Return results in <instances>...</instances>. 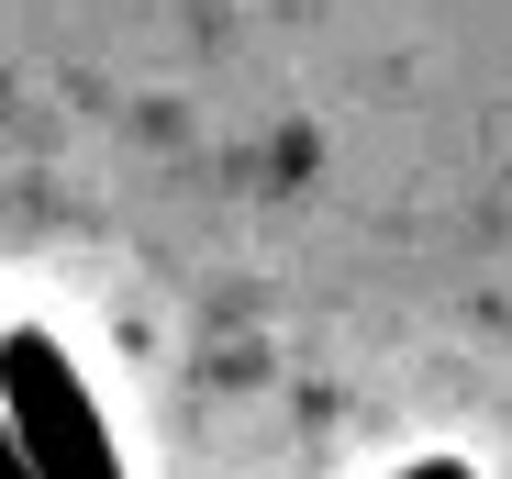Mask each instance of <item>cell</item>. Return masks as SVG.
<instances>
[{
	"mask_svg": "<svg viewBox=\"0 0 512 479\" xmlns=\"http://www.w3.org/2000/svg\"><path fill=\"white\" fill-rule=\"evenodd\" d=\"M401 479H468V468H457V457H423V468H401Z\"/></svg>",
	"mask_w": 512,
	"mask_h": 479,
	"instance_id": "3957f363",
	"label": "cell"
},
{
	"mask_svg": "<svg viewBox=\"0 0 512 479\" xmlns=\"http://www.w3.org/2000/svg\"><path fill=\"white\" fill-rule=\"evenodd\" d=\"M0 402H12V435H23L34 479H123L112 424H101L90 379L67 368L56 335H34V324H23V335H0Z\"/></svg>",
	"mask_w": 512,
	"mask_h": 479,
	"instance_id": "6da1fadb",
	"label": "cell"
},
{
	"mask_svg": "<svg viewBox=\"0 0 512 479\" xmlns=\"http://www.w3.org/2000/svg\"><path fill=\"white\" fill-rule=\"evenodd\" d=\"M0 479H34V457H23V435H12V402H0Z\"/></svg>",
	"mask_w": 512,
	"mask_h": 479,
	"instance_id": "7a4b0ae2",
	"label": "cell"
}]
</instances>
